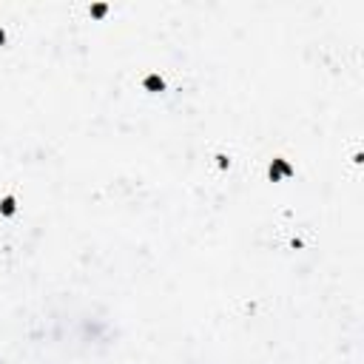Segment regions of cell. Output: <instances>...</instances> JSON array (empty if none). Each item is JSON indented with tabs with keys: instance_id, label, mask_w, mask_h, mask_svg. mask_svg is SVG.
Listing matches in <instances>:
<instances>
[{
	"instance_id": "obj_1",
	"label": "cell",
	"mask_w": 364,
	"mask_h": 364,
	"mask_svg": "<svg viewBox=\"0 0 364 364\" xmlns=\"http://www.w3.org/2000/svg\"><path fill=\"white\" fill-rule=\"evenodd\" d=\"M145 89L148 91H162L165 89V80L157 77V74H151V77H145Z\"/></svg>"
},
{
	"instance_id": "obj_2",
	"label": "cell",
	"mask_w": 364,
	"mask_h": 364,
	"mask_svg": "<svg viewBox=\"0 0 364 364\" xmlns=\"http://www.w3.org/2000/svg\"><path fill=\"white\" fill-rule=\"evenodd\" d=\"M0 214H3V217H11V214H14V197H6L0 202Z\"/></svg>"
},
{
	"instance_id": "obj_3",
	"label": "cell",
	"mask_w": 364,
	"mask_h": 364,
	"mask_svg": "<svg viewBox=\"0 0 364 364\" xmlns=\"http://www.w3.org/2000/svg\"><path fill=\"white\" fill-rule=\"evenodd\" d=\"M91 14H94V17H103V14H106V6H94V9H91Z\"/></svg>"
},
{
	"instance_id": "obj_4",
	"label": "cell",
	"mask_w": 364,
	"mask_h": 364,
	"mask_svg": "<svg viewBox=\"0 0 364 364\" xmlns=\"http://www.w3.org/2000/svg\"><path fill=\"white\" fill-rule=\"evenodd\" d=\"M3 43H6V34H3V29H0V46H3Z\"/></svg>"
}]
</instances>
